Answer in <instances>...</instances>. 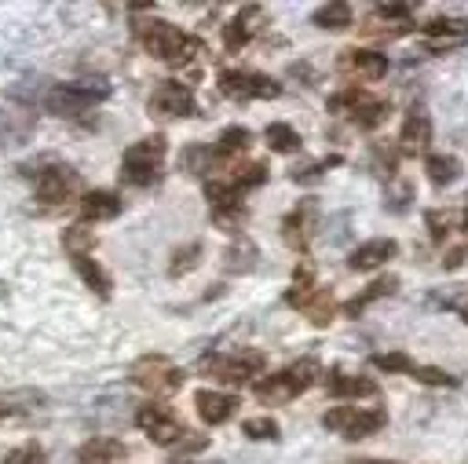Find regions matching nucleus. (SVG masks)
<instances>
[{"label": "nucleus", "mask_w": 468, "mask_h": 464, "mask_svg": "<svg viewBox=\"0 0 468 464\" xmlns=\"http://www.w3.org/2000/svg\"><path fill=\"white\" fill-rule=\"evenodd\" d=\"M132 33H135V40L157 58V62H165V66H186L197 51H201V40L197 37H190V33H183L179 26H172L168 18H135L132 22Z\"/></svg>", "instance_id": "nucleus-1"}, {"label": "nucleus", "mask_w": 468, "mask_h": 464, "mask_svg": "<svg viewBox=\"0 0 468 464\" xmlns=\"http://www.w3.org/2000/svg\"><path fill=\"white\" fill-rule=\"evenodd\" d=\"M318 380H322V365L314 358H300V362H289L285 369L271 373L267 380H256L252 391L263 406H285L296 395H303L307 387H314Z\"/></svg>", "instance_id": "nucleus-2"}, {"label": "nucleus", "mask_w": 468, "mask_h": 464, "mask_svg": "<svg viewBox=\"0 0 468 464\" xmlns=\"http://www.w3.org/2000/svg\"><path fill=\"white\" fill-rule=\"evenodd\" d=\"M165 153H168V142L157 132L146 135V139H139V142H132L124 150V157H121V183H128V186H150V183H157L161 172H165Z\"/></svg>", "instance_id": "nucleus-3"}, {"label": "nucleus", "mask_w": 468, "mask_h": 464, "mask_svg": "<svg viewBox=\"0 0 468 464\" xmlns=\"http://www.w3.org/2000/svg\"><path fill=\"white\" fill-rule=\"evenodd\" d=\"M267 365V354L260 347H238L230 354H208L201 358V376L208 380H219V384H230V387H241L252 380V373H260Z\"/></svg>", "instance_id": "nucleus-4"}, {"label": "nucleus", "mask_w": 468, "mask_h": 464, "mask_svg": "<svg viewBox=\"0 0 468 464\" xmlns=\"http://www.w3.org/2000/svg\"><path fill=\"white\" fill-rule=\"evenodd\" d=\"M106 99H110L106 80H62L44 95V110H51L58 117H73V113H84Z\"/></svg>", "instance_id": "nucleus-5"}, {"label": "nucleus", "mask_w": 468, "mask_h": 464, "mask_svg": "<svg viewBox=\"0 0 468 464\" xmlns=\"http://www.w3.org/2000/svg\"><path fill=\"white\" fill-rule=\"evenodd\" d=\"M132 384L150 391V395H176L186 380V373L179 365H172L165 354H143L135 365H132Z\"/></svg>", "instance_id": "nucleus-6"}, {"label": "nucleus", "mask_w": 468, "mask_h": 464, "mask_svg": "<svg viewBox=\"0 0 468 464\" xmlns=\"http://www.w3.org/2000/svg\"><path fill=\"white\" fill-rule=\"evenodd\" d=\"M135 424H139V431H143L150 442H157V446H176V442L186 435L183 420L176 417V409H172L168 402H146V406H139Z\"/></svg>", "instance_id": "nucleus-7"}, {"label": "nucleus", "mask_w": 468, "mask_h": 464, "mask_svg": "<svg viewBox=\"0 0 468 464\" xmlns=\"http://www.w3.org/2000/svg\"><path fill=\"white\" fill-rule=\"evenodd\" d=\"M219 91L234 102H249V99H278L282 84L271 80L267 73H252V69H223L219 73Z\"/></svg>", "instance_id": "nucleus-8"}, {"label": "nucleus", "mask_w": 468, "mask_h": 464, "mask_svg": "<svg viewBox=\"0 0 468 464\" xmlns=\"http://www.w3.org/2000/svg\"><path fill=\"white\" fill-rule=\"evenodd\" d=\"M150 117L154 121H183V117H194L197 110V99L186 84L179 80H161L154 91H150V102H146Z\"/></svg>", "instance_id": "nucleus-9"}, {"label": "nucleus", "mask_w": 468, "mask_h": 464, "mask_svg": "<svg viewBox=\"0 0 468 464\" xmlns=\"http://www.w3.org/2000/svg\"><path fill=\"white\" fill-rule=\"evenodd\" d=\"M322 424L344 438H366L373 431H380L388 424V413L384 409H358V406H336L322 417Z\"/></svg>", "instance_id": "nucleus-10"}, {"label": "nucleus", "mask_w": 468, "mask_h": 464, "mask_svg": "<svg viewBox=\"0 0 468 464\" xmlns=\"http://www.w3.org/2000/svg\"><path fill=\"white\" fill-rule=\"evenodd\" d=\"M77 190H80V175L69 164H51V168H40L37 172V197L48 208L69 205L77 197Z\"/></svg>", "instance_id": "nucleus-11"}, {"label": "nucleus", "mask_w": 468, "mask_h": 464, "mask_svg": "<svg viewBox=\"0 0 468 464\" xmlns=\"http://www.w3.org/2000/svg\"><path fill=\"white\" fill-rule=\"evenodd\" d=\"M314 216H318V201L314 197H303L296 201V208L282 219V237L292 252L307 256V241H311V227H314Z\"/></svg>", "instance_id": "nucleus-12"}, {"label": "nucleus", "mask_w": 468, "mask_h": 464, "mask_svg": "<svg viewBox=\"0 0 468 464\" xmlns=\"http://www.w3.org/2000/svg\"><path fill=\"white\" fill-rule=\"evenodd\" d=\"M336 69L344 77H355V80H380L388 73V58L384 51H369V47H347L340 51L336 58Z\"/></svg>", "instance_id": "nucleus-13"}, {"label": "nucleus", "mask_w": 468, "mask_h": 464, "mask_svg": "<svg viewBox=\"0 0 468 464\" xmlns=\"http://www.w3.org/2000/svg\"><path fill=\"white\" fill-rule=\"evenodd\" d=\"M420 37L428 47L435 51H446V47H461L468 40V18H457V15H435L420 26Z\"/></svg>", "instance_id": "nucleus-14"}, {"label": "nucleus", "mask_w": 468, "mask_h": 464, "mask_svg": "<svg viewBox=\"0 0 468 464\" xmlns=\"http://www.w3.org/2000/svg\"><path fill=\"white\" fill-rule=\"evenodd\" d=\"M260 29H263V7H260V4H245V7L223 26V47H227V51H241Z\"/></svg>", "instance_id": "nucleus-15"}, {"label": "nucleus", "mask_w": 468, "mask_h": 464, "mask_svg": "<svg viewBox=\"0 0 468 464\" xmlns=\"http://www.w3.org/2000/svg\"><path fill=\"white\" fill-rule=\"evenodd\" d=\"M431 142V117L424 113V106H410L402 132H399V150L402 153H424Z\"/></svg>", "instance_id": "nucleus-16"}, {"label": "nucleus", "mask_w": 468, "mask_h": 464, "mask_svg": "<svg viewBox=\"0 0 468 464\" xmlns=\"http://www.w3.org/2000/svg\"><path fill=\"white\" fill-rule=\"evenodd\" d=\"M399 256V241L395 237H373V241H366V245H358L351 256H347V267L351 270H380L388 259H395Z\"/></svg>", "instance_id": "nucleus-17"}, {"label": "nucleus", "mask_w": 468, "mask_h": 464, "mask_svg": "<svg viewBox=\"0 0 468 464\" xmlns=\"http://www.w3.org/2000/svg\"><path fill=\"white\" fill-rule=\"evenodd\" d=\"M128 457V446L113 435H95L77 449V464H121Z\"/></svg>", "instance_id": "nucleus-18"}, {"label": "nucleus", "mask_w": 468, "mask_h": 464, "mask_svg": "<svg viewBox=\"0 0 468 464\" xmlns=\"http://www.w3.org/2000/svg\"><path fill=\"white\" fill-rule=\"evenodd\" d=\"M194 409L205 424H227L238 413V398L223 395V391H197L194 395Z\"/></svg>", "instance_id": "nucleus-19"}, {"label": "nucleus", "mask_w": 468, "mask_h": 464, "mask_svg": "<svg viewBox=\"0 0 468 464\" xmlns=\"http://www.w3.org/2000/svg\"><path fill=\"white\" fill-rule=\"evenodd\" d=\"M121 208H124V201H121L113 190H88V194L80 197V216H84V223L113 219V216H121Z\"/></svg>", "instance_id": "nucleus-20"}, {"label": "nucleus", "mask_w": 468, "mask_h": 464, "mask_svg": "<svg viewBox=\"0 0 468 464\" xmlns=\"http://www.w3.org/2000/svg\"><path fill=\"white\" fill-rule=\"evenodd\" d=\"M325 387H329L333 398H373L380 391L373 376H347V373H336V369L325 376Z\"/></svg>", "instance_id": "nucleus-21"}, {"label": "nucleus", "mask_w": 468, "mask_h": 464, "mask_svg": "<svg viewBox=\"0 0 468 464\" xmlns=\"http://www.w3.org/2000/svg\"><path fill=\"white\" fill-rule=\"evenodd\" d=\"M252 146V132L245 128V124H230V128H223L219 132V139H216V146H212V153H216V161L219 164H230L238 153H245Z\"/></svg>", "instance_id": "nucleus-22"}, {"label": "nucleus", "mask_w": 468, "mask_h": 464, "mask_svg": "<svg viewBox=\"0 0 468 464\" xmlns=\"http://www.w3.org/2000/svg\"><path fill=\"white\" fill-rule=\"evenodd\" d=\"M391 292H399V278H395V274H384V278L369 281V285H366L358 296H351V300L344 303V314H347V318H358V314H362L369 303H377L380 296H391Z\"/></svg>", "instance_id": "nucleus-23"}, {"label": "nucleus", "mask_w": 468, "mask_h": 464, "mask_svg": "<svg viewBox=\"0 0 468 464\" xmlns=\"http://www.w3.org/2000/svg\"><path fill=\"white\" fill-rule=\"evenodd\" d=\"M424 172H428V179H431V186H450V183H457L461 179V157H453V153H428L424 157Z\"/></svg>", "instance_id": "nucleus-24"}, {"label": "nucleus", "mask_w": 468, "mask_h": 464, "mask_svg": "<svg viewBox=\"0 0 468 464\" xmlns=\"http://www.w3.org/2000/svg\"><path fill=\"white\" fill-rule=\"evenodd\" d=\"M95 230L80 219V223H69L66 230H62V248H66V256L69 259H88L91 256V248H95Z\"/></svg>", "instance_id": "nucleus-25"}, {"label": "nucleus", "mask_w": 468, "mask_h": 464, "mask_svg": "<svg viewBox=\"0 0 468 464\" xmlns=\"http://www.w3.org/2000/svg\"><path fill=\"white\" fill-rule=\"evenodd\" d=\"M314 292H318L314 267H311V263H300V267L292 270V285L285 289V303H289V307H296V311H303V303H307Z\"/></svg>", "instance_id": "nucleus-26"}, {"label": "nucleus", "mask_w": 468, "mask_h": 464, "mask_svg": "<svg viewBox=\"0 0 468 464\" xmlns=\"http://www.w3.org/2000/svg\"><path fill=\"white\" fill-rule=\"evenodd\" d=\"M388 117H391V106H388L384 99H373V95H369V99H362V102L351 110V121H355L358 128H366V132L380 128Z\"/></svg>", "instance_id": "nucleus-27"}, {"label": "nucleus", "mask_w": 468, "mask_h": 464, "mask_svg": "<svg viewBox=\"0 0 468 464\" xmlns=\"http://www.w3.org/2000/svg\"><path fill=\"white\" fill-rule=\"evenodd\" d=\"M311 22L318 26V29H329V33H336V29H347L351 22H355V15H351V4H325V7H318L314 15H311Z\"/></svg>", "instance_id": "nucleus-28"}, {"label": "nucleus", "mask_w": 468, "mask_h": 464, "mask_svg": "<svg viewBox=\"0 0 468 464\" xmlns=\"http://www.w3.org/2000/svg\"><path fill=\"white\" fill-rule=\"evenodd\" d=\"M263 139H267V146H271L274 153H296V150H300V132H296L292 124H285V121L267 124V128H263Z\"/></svg>", "instance_id": "nucleus-29"}, {"label": "nucleus", "mask_w": 468, "mask_h": 464, "mask_svg": "<svg viewBox=\"0 0 468 464\" xmlns=\"http://www.w3.org/2000/svg\"><path fill=\"white\" fill-rule=\"evenodd\" d=\"M33 128V113L29 110H0V135L7 142H26Z\"/></svg>", "instance_id": "nucleus-30"}, {"label": "nucleus", "mask_w": 468, "mask_h": 464, "mask_svg": "<svg viewBox=\"0 0 468 464\" xmlns=\"http://www.w3.org/2000/svg\"><path fill=\"white\" fill-rule=\"evenodd\" d=\"M245 219H249V208L241 201H219V205H212V223L219 230H227V234H238Z\"/></svg>", "instance_id": "nucleus-31"}, {"label": "nucleus", "mask_w": 468, "mask_h": 464, "mask_svg": "<svg viewBox=\"0 0 468 464\" xmlns=\"http://www.w3.org/2000/svg\"><path fill=\"white\" fill-rule=\"evenodd\" d=\"M227 183H230V190H234V194L256 190V186H263V183H267V164H263V161H252V164H238V168H234V175H230Z\"/></svg>", "instance_id": "nucleus-32"}, {"label": "nucleus", "mask_w": 468, "mask_h": 464, "mask_svg": "<svg viewBox=\"0 0 468 464\" xmlns=\"http://www.w3.org/2000/svg\"><path fill=\"white\" fill-rule=\"evenodd\" d=\"M73 267H77L80 281H84L88 289H95V296L110 300V292H113L110 285H113V281H110V274H106V270H102V267H99L95 259H73Z\"/></svg>", "instance_id": "nucleus-33"}, {"label": "nucleus", "mask_w": 468, "mask_h": 464, "mask_svg": "<svg viewBox=\"0 0 468 464\" xmlns=\"http://www.w3.org/2000/svg\"><path fill=\"white\" fill-rule=\"evenodd\" d=\"M303 314H307L311 325H329V322L336 318V300H333V292H329V289H318V292L303 303Z\"/></svg>", "instance_id": "nucleus-34"}, {"label": "nucleus", "mask_w": 468, "mask_h": 464, "mask_svg": "<svg viewBox=\"0 0 468 464\" xmlns=\"http://www.w3.org/2000/svg\"><path fill=\"white\" fill-rule=\"evenodd\" d=\"M179 164H183L190 175H208L212 168H219L212 146H186V150L179 153Z\"/></svg>", "instance_id": "nucleus-35"}, {"label": "nucleus", "mask_w": 468, "mask_h": 464, "mask_svg": "<svg viewBox=\"0 0 468 464\" xmlns=\"http://www.w3.org/2000/svg\"><path fill=\"white\" fill-rule=\"evenodd\" d=\"M201 241H190V245H183V248H176L172 252V263H168V274L172 278H183V274H190L197 263H201Z\"/></svg>", "instance_id": "nucleus-36"}, {"label": "nucleus", "mask_w": 468, "mask_h": 464, "mask_svg": "<svg viewBox=\"0 0 468 464\" xmlns=\"http://www.w3.org/2000/svg\"><path fill=\"white\" fill-rule=\"evenodd\" d=\"M223 267H227L230 274H234V270H238V274L252 270V267H256V245L241 237L238 245H230V248H227V259H223Z\"/></svg>", "instance_id": "nucleus-37"}, {"label": "nucleus", "mask_w": 468, "mask_h": 464, "mask_svg": "<svg viewBox=\"0 0 468 464\" xmlns=\"http://www.w3.org/2000/svg\"><path fill=\"white\" fill-rule=\"evenodd\" d=\"M241 431H245V438H252V442H278V438H282V427H278V420H271V417H252V420L241 424Z\"/></svg>", "instance_id": "nucleus-38"}, {"label": "nucleus", "mask_w": 468, "mask_h": 464, "mask_svg": "<svg viewBox=\"0 0 468 464\" xmlns=\"http://www.w3.org/2000/svg\"><path fill=\"white\" fill-rule=\"evenodd\" d=\"M362 99H369V91H366V88H355V84H347V88L333 91L325 106H329V113H351V110H355Z\"/></svg>", "instance_id": "nucleus-39"}, {"label": "nucleus", "mask_w": 468, "mask_h": 464, "mask_svg": "<svg viewBox=\"0 0 468 464\" xmlns=\"http://www.w3.org/2000/svg\"><path fill=\"white\" fill-rule=\"evenodd\" d=\"M410 201H413V183H410V179H391L388 190H384V205H388V212H406Z\"/></svg>", "instance_id": "nucleus-40"}, {"label": "nucleus", "mask_w": 468, "mask_h": 464, "mask_svg": "<svg viewBox=\"0 0 468 464\" xmlns=\"http://www.w3.org/2000/svg\"><path fill=\"white\" fill-rule=\"evenodd\" d=\"M369 365L380 369V373H406V376L413 373V358H410L406 351H384V354H373Z\"/></svg>", "instance_id": "nucleus-41"}, {"label": "nucleus", "mask_w": 468, "mask_h": 464, "mask_svg": "<svg viewBox=\"0 0 468 464\" xmlns=\"http://www.w3.org/2000/svg\"><path fill=\"white\" fill-rule=\"evenodd\" d=\"M336 164H340V157L333 153V157H325V161H311V164H303V168H292V172H289V179L307 186V183H318V179H322L329 168H336Z\"/></svg>", "instance_id": "nucleus-42"}, {"label": "nucleus", "mask_w": 468, "mask_h": 464, "mask_svg": "<svg viewBox=\"0 0 468 464\" xmlns=\"http://www.w3.org/2000/svg\"><path fill=\"white\" fill-rule=\"evenodd\" d=\"M410 376L420 380V384H428V387H457V376L446 373V369H439V365H413Z\"/></svg>", "instance_id": "nucleus-43"}, {"label": "nucleus", "mask_w": 468, "mask_h": 464, "mask_svg": "<svg viewBox=\"0 0 468 464\" xmlns=\"http://www.w3.org/2000/svg\"><path fill=\"white\" fill-rule=\"evenodd\" d=\"M176 446H179V449H176L172 464H190V457H194V453H201V449L208 446V435H183Z\"/></svg>", "instance_id": "nucleus-44"}, {"label": "nucleus", "mask_w": 468, "mask_h": 464, "mask_svg": "<svg viewBox=\"0 0 468 464\" xmlns=\"http://www.w3.org/2000/svg\"><path fill=\"white\" fill-rule=\"evenodd\" d=\"M0 464H44V449H40L37 442H22V446H15Z\"/></svg>", "instance_id": "nucleus-45"}, {"label": "nucleus", "mask_w": 468, "mask_h": 464, "mask_svg": "<svg viewBox=\"0 0 468 464\" xmlns=\"http://www.w3.org/2000/svg\"><path fill=\"white\" fill-rule=\"evenodd\" d=\"M424 223H428V234H431V241H442V237L450 234V212H439V208H431V212L424 216Z\"/></svg>", "instance_id": "nucleus-46"}, {"label": "nucleus", "mask_w": 468, "mask_h": 464, "mask_svg": "<svg viewBox=\"0 0 468 464\" xmlns=\"http://www.w3.org/2000/svg\"><path fill=\"white\" fill-rule=\"evenodd\" d=\"M18 398H22V391H15V395L0 398V420H4V417H11V413H18V409H33V406H44V395H37V398H29V402H18Z\"/></svg>", "instance_id": "nucleus-47"}, {"label": "nucleus", "mask_w": 468, "mask_h": 464, "mask_svg": "<svg viewBox=\"0 0 468 464\" xmlns=\"http://www.w3.org/2000/svg\"><path fill=\"white\" fill-rule=\"evenodd\" d=\"M355 464H399V460H369L366 457V460H355Z\"/></svg>", "instance_id": "nucleus-48"}, {"label": "nucleus", "mask_w": 468, "mask_h": 464, "mask_svg": "<svg viewBox=\"0 0 468 464\" xmlns=\"http://www.w3.org/2000/svg\"><path fill=\"white\" fill-rule=\"evenodd\" d=\"M461 230H468V208H464V216H461Z\"/></svg>", "instance_id": "nucleus-49"}, {"label": "nucleus", "mask_w": 468, "mask_h": 464, "mask_svg": "<svg viewBox=\"0 0 468 464\" xmlns=\"http://www.w3.org/2000/svg\"><path fill=\"white\" fill-rule=\"evenodd\" d=\"M461 322H464V325H468V303H464V307H461Z\"/></svg>", "instance_id": "nucleus-50"}]
</instances>
